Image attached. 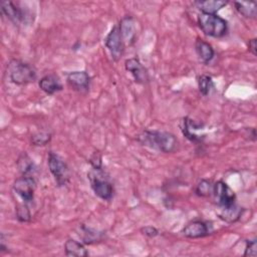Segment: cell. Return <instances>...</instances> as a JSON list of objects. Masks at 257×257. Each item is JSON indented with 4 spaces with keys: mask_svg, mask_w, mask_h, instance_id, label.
Returning a JSON list of instances; mask_svg holds the SVG:
<instances>
[{
    "mask_svg": "<svg viewBox=\"0 0 257 257\" xmlns=\"http://www.w3.org/2000/svg\"><path fill=\"white\" fill-rule=\"evenodd\" d=\"M138 141L142 145L162 153H172L178 147L177 138L171 133L162 131H145L138 137Z\"/></svg>",
    "mask_w": 257,
    "mask_h": 257,
    "instance_id": "6da1fadb",
    "label": "cell"
},
{
    "mask_svg": "<svg viewBox=\"0 0 257 257\" xmlns=\"http://www.w3.org/2000/svg\"><path fill=\"white\" fill-rule=\"evenodd\" d=\"M7 73L10 80L18 85L34 82L37 78L35 67L20 59H12L7 65Z\"/></svg>",
    "mask_w": 257,
    "mask_h": 257,
    "instance_id": "7a4b0ae2",
    "label": "cell"
},
{
    "mask_svg": "<svg viewBox=\"0 0 257 257\" xmlns=\"http://www.w3.org/2000/svg\"><path fill=\"white\" fill-rule=\"evenodd\" d=\"M198 23L206 35L215 38L223 37L228 30L227 21L217 14L200 13L198 16Z\"/></svg>",
    "mask_w": 257,
    "mask_h": 257,
    "instance_id": "3957f363",
    "label": "cell"
},
{
    "mask_svg": "<svg viewBox=\"0 0 257 257\" xmlns=\"http://www.w3.org/2000/svg\"><path fill=\"white\" fill-rule=\"evenodd\" d=\"M88 179L91 185V189L94 194L102 200L109 201L113 196L112 184L104 178V174L101 170H92L88 174Z\"/></svg>",
    "mask_w": 257,
    "mask_h": 257,
    "instance_id": "277c9868",
    "label": "cell"
},
{
    "mask_svg": "<svg viewBox=\"0 0 257 257\" xmlns=\"http://www.w3.org/2000/svg\"><path fill=\"white\" fill-rule=\"evenodd\" d=\"M47 164L57 185L59 187L65 186L70 180V171L66 163L57 154L49 152Z\"/></svg>",
    "mask_w": 257,
    "mask_h": 257,
    "instance_id": "5b68a950",
    "label": "cell"
},
{
    "mask_svg": "<svg viewBox=\"0 0 257 257\" xmlns=\"http://www.w3.org/2000/svg\"><path fill=\"white\" fill-rule=\"evenodd\" d=\"M1 12L14 24H30L33 22V16L26 8L19 6L11 1L1 3Z\"/></svg>",
    "mask_w": 257,
    "mask_h": 257,
    "instance_id": "8992f818",
    "label": "cell"
},
{
    "mask_svg": "<svg viewBox=\"0 0 257 257\" xmlns=\"http://www.w3.org/2000/svg\"><path fill=\"white\" fill-rule=\"evenodd\" d=\"M214 199L216 204L220 209L229 208L235 205L236 196L233 190L223 181H218L213 184V192Z\"/></svg>",
    "mask_w": 257,
    "mask_h": 257,
    "instance_id": "52a82bcc",
    "label": "cell"
},
{
    "mask_svg": "<svg viewBox=\"0 0 257 257\" xmlns=\"http://www.w3.org/2000/svg\"><path fill=\"white\" fill-rule=\"evenodd\" d=\"M104 43L106 48L109 50L113 60L116 61L122 56L125 44L122 39L118 25H115L112 27L110 32L106 35L104 39Z\"/></svg>",
    "mask_w": 257,
    "mask_h": 257,
    "instance_id": "ba28073f",
    "label": "cell"
},
{
    "mask_svg": "<svg viewBox=\"0 0 257 257\" xmlns=\"http://www.w3.org/2000/svg\"><path fill=\"white\" fill-rule=\"evenodd\" d=\"M36 189V182L33 177L23 176L17 179L13 184L14 192L24 201V203H31L34 199V192Z\"/></svg>",
    "mask_w": 257,
    "mask_h": 257,
    "instance_id": "9c48e42d",
    "label": "cell"
},
{
    "mask_svg": "<svg viewBox=\"0 0 257 257\" xmlns=\"http://www.w3.org/2000/svg\"><path fill=\"white\" fill-rule=\"evenodd\" d=\"M124 67L126 71H128L133 75L137 83L146 84L149 82L150 80L149 73L139 58L133 57V58L126 59L124 62Z\"/></svg>",
    "mask_w": 257,
    "mask_h": 257,
    "instance_id": "30bf717a",
    "label": "cell"
},
{
    "mask_svg": "<svg viewBox=\"0 0 257 257\" xmlns=\"http://www.w3.org/2000/svg\"><path fill=\"white\" fill-rule=\"evenodd\" d=\"M66 80L68 85L78 91L85 92L90 85V76L85 71H72L66 74Z\"/></svg>",
    "mask_w": 257,
    "mask_h": 257,
    "instance_id": "8fae6325",
    "label": "cell"
},
{
    "mask_svg": "<svg viewBox=\"0 0 257 257\" xmlns=\"http://www.w3.org/2000/svg\"><path fill=\"white\" fill-rule=\"evenodd\" d=\"M211 233V226H209L208 223L201 221V220H195L190 223H188L184 229L183 234L188 238H202Z\"/></svg>",
    "mask_w": 257,
    "mask_h": 257,
    "instance_id": "7c38bea8",
    "label": "cell"
},
{
    "mask_svg": "<svg viewBox=\"0 0 257 257\" xmlns=\"http://www.w3.org/2000/svg\"><path fill=\"white\" fill-rule=\"evenodd\" d=\"M119 30L124 41V44L132 45L136 41L137 28L136 21L132 16H124L119 22Z\"/></svg>",
    "mask_w": 257,
    "mask_h": 257,
    "instance_id": "4fadbf2b",
    "label": "cell"
},
{
    "mask_svg": "<svg viewBox=\"0 0 257 257\" xmlns=\"http://www.w3.org/2000/svg\"><path fill=\"white\" fill-rule=\"evenodd\" d=\"M203 128V125L201 123H197L193 119L189 117H184L182 121V132L184 136L189 139L192 142L198 143L202 142L203 137L197 134V131H201Z\"/></svg>",
    "mask_w": 257,
    "mask_h": 257,
    "instance_id": "5bb4252c",
    "label": "cell"
},
{
    "mask_svg": "<svg viewBox=\"0 0 257 257\" xmlns=\"http://www.w3.org/2000/svg\"><path fill=\"white\" fill-rule=\"evenodd\" d=\"M39 87L47 94H54L63 88L59 77L55 74H47L41 77L39 80Z\"/></svg>",
    "mask_w": 257,
    "mask_h": 257,
    "instance_id": "9a60e30c",
    "label": "cell"
},
{
    "mask_svg": "<svg viewBox=\"0 0 257 257\" xmlns=\"http://www.w3.org/2000/svg\"><path fill=\"white\" fill-rule=\"evenodd\" d=\"M228 4V1L224 0H206V1H196L195 5L201 10V13L216 14L217 11L222 9Z\"/></svg>",
    "mask_w": 257,
    "mask_h": 257,
    "instance_id": "2e32d148",
    "label": "cell"
},
{
    "mask_svg": "<svg viewBox=\"0 0 257 257\" xmlns=\"http://www.w3.org/2000/svg\"><path fill=\"white\" fill-rule=\"evenodd\" d=\"M195 47H196L198 56L204 63H209L213 59L215 52L213 47L208 42L198 38L195 43Z\"/></svg>",
    "mask_w": 257,
    "mask_h": 257,
    "instance_id": "e0dca14e",
    "label": "cell"
},
{
    "mask_svg": "<svg viewBox=\"0 0 257 257\" xmlns=\"http://www.w3.org/2000/svg\"><path fill=\"white\" fill-rule=\"evenodd\" d=\"M64 251L66 256H76V257H86L88 255L85 247L78 241L74 239H68L64 244Z\"/></svg>",
    "mask_w": 257,
    "mask_h": 257,
    "instance_id": "ac0fdd59",
    "label": "cell"
},
{
    "mask_svg": "<svg viewBox=\"0 0 257 257\" xmlns=\"http://www.w3.org/2000/svg\"><path fill=\"white\" fill-rule=\"evenodd\" d=\"M79 236L83 240V243L92 244V243H96L103 240L104 233L96 231L91 228H87L84 225H81L79 227Z\"/></svg>",
    "mask_w": 257,
    "mask_h": 257,
    "instance_id": "d6986e66",
    "label": "cell"
},
{
    "mask_svg": "<svg viewBox=\"0 0 257 257\" xmlns=\"http://www.w3.org/2000/svg\"><path fill=\"white\" fill-rule=\"evenodd\" d=\"M17 166L20 171V173L23 176L26 177H33V174L36 172V166L33 163V161L29 158V156L26 153H23L18 161H17Z\"/></svg>",
    "mask_w": 257,
    "mask_h": 257,
    "instance_id": "ffe728a7",
    "label": "cell"
},
{
    "mask_svg": "<svg viewBox=\"0 0 257 257\" xmlns=\"http://www.w3.org/2000/svg\"><path fill=\"white\" fill-rule=\"evenodd\" d=\"M236 10L247 18H255L257 14V8L255 2H245V1H236L234 2Z\"/></svg>",
    "mask_w": 257,
    "mask_h": 257,
    "instance_id": "44dd1931",
    "label": "cell"
},
{
    "mask_svg": "<svg viewBox=\"0 0 257 257\" xmlns=\"http://www.w3.org/2000/svg\"><path fill=\"white\" fill-rule=\"evenodd\" d=\"M242 213V209L239 208L236 204L229 207V208H225V209H221V212L219 214L220 218L227 221V222H235L237 221Z\"/></svg>",
    "mask_w": 257,
    "mask_h": 257,
    "instance_id": "7402d4cb",
    "label": "cell"
},
{
    "mask_svg": "<svg viewBox=\"0 0 257 257\" xmlns=\"http://www.w3.org/2000/svg\"><path fill=\"white\" fill-rule=\"evenodd\" d=\"M198 87H199V91L203 95H209L215 88L212 77L206 74L200 75L198 77Z\"/></svg>",
    "mask_w": 257,
    "mask_h": 257,
    "instance_id": "603a6c76",
    "label": "cell"
},
{
    "mask_svg": "<svg viewBox=\"0 0 257 257\" xmlns=\"http://www.w3.org/2000/svg\"><path fill=\"white\" fill-rule=\"evenodd\" d=\"M51 140V134L47 131H38L31 136V143L34 146H44Z\"/></svg>",
    "mask_w": 257,
    "mask_h": 257,
    "instance_id": "cb8c5ba5",
    "label": "cell"
},
{
    "mask_svg": "<svg viewBox=\"0 0 257 257\" xmlns=\"http://www.w3.org/2000/svg\"><path fill=\"white\" fill-rule=\"evenodd\" d=\"M213 192V184L211 181L208 180H202L196 188V194L201 197L210 196Z\"/></svg>",
    "mask_w": 257,
    "mask_h": 257,
    "instance_id": "d4e9b609",
    "label": "cell"
},
{
    "mask_svg": "<svg viewBox=\"0 0 257 257\" xmlns=\"http://www.w3.org/2000/svg\"><path fill=\"white\" fill-rule=\"evenodd\" d=\"M16 217L18 221L20 222H28L31 219V214L28 209V207L23 204V205H18L16 208Z\"/></svg>",
    "mask_w": 257,
    "mask_h": 257,
    "instance_id": "484cf974",
    "label": "cell"
},
{
    "mask_svg": "<svg viewBox=\"0 0 257 257\" xmlns=\"http://www.w3.org/2000/svg\"><path fill=\"white\" fill-rule=\"evenodd\" d=\"M257 255V244L256 239L248 240L246 242L244 256H256Z\"/></svg>",
    "mask_w": 257,
    "mask_h": 257,
    "instance_id": "4316f807",
    "label": "cell"
},
{
    "mask_svg": "<svg viewBox=\"0 0 257 257\" xmlns=\"http://www.w3.org/2000/svg\"><path fill=\"white\" fill-rule=\"evenodd\" d=\"M90 164L92 165L93 169L94 170H101L102 169V166H101V157L98 153H94L92 155V157L90 158L89 160Z\"/></svg>",
    "mask_w": 257,
    "mask_h": 257,
    "instance_id": "83f0119b",
    "label": "cell"
},
{
    "mask_svg": "<svg viewBox=\"0 0 257 257\" xmlns=\"http://www.w3.org/2000/svg\"><path fill=\"white\" fill-rule=\"evenodd\" d=\"M141 232H142L144 235H146V236H148V237H150V238L156 237V236L159 234V231H158L155 227H153V226H146V227H143V228L141 229Z\"/></svg>",
    "mask_w": 257,
    "mask_h": 257,
    "instance_id": "f1b7e54d",
    "label": "cell"
},
{
    "mask_svg": "<svg viewBox=\"0 0 257 257\" xmlns=\"http://www.w3.org/2000/svg\"><path fill=\"white\" fill-rule=\"evenodd\" d=\"M248 47H249V51H250L253 55H256V39H255V38L249 40Z\"/></svg>",
    "mask_w": 257,
    "mask_h": 257,
    "instance_id": "f546056e",
    "label": "cell"
}]
</instances>
